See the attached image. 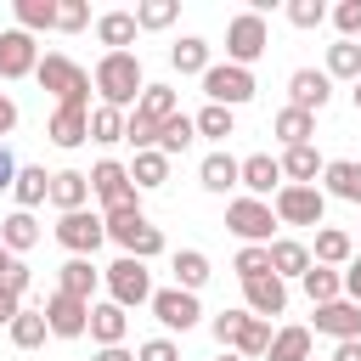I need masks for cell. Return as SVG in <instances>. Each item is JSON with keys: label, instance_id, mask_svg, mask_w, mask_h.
<instances>
[{"label": "cell", "instance_id": "obj_28", "mask_svg": "<svg viewBox=\"0 0 361 361\" xmlns=\"http://www.w3.org/2000/svg\"><path fill=\"white\" fill-rule=\"evenodd\" d=\"M299 282H305L310 305H333V299H344V271H333V265H310Z\"/></svg>", "mask_w": 361, "mask_h": 361}, {"label": "cell", "instance_id": "obj_12", "mask_svg": "<svg viewBox=\"0 0 361 361\" xmlns=\"http://www.w3.org/2000/svg\"><path fill=\"white\" fill-rule=\"evenodd\" d=\"M288 107H299V113H322L327 107V96H333V79H327V68H293L288 73Z\"/></svg>", "mask_w": 361, "mask_h": 361}, {"label": "cell", "instance_id": "obj_24", "mask_svg": "<svg viewBox=\"0 0 361 361\" xmlns=\"http://www.w3.org/2000/svg\"><path fill=\"white\" fill-rule=\"evenodd\" d=\"M322 180H327V192H333V197L361 203V164H355V158H333V164L322 169Z\"/></svg>", "mask_w": 361, "mask_h": 361}, {"label": "cell", "instance_id": "obj_22", "mask_svg": "<svg viewBox=\"0 0 361 361\" xmlns=\"http://www.w3.org/2000/svg\"><path fill=\"white\" fill-rule=\"evenodd\" d=\"M85 197H90V175H79V169H56V175H51V203H56L62 214L85 209Z\"/></svg>", "mask_w": 361, "mask_h": 361}, {"label": "cell", "instance_id": "obj_33", "mask_svg": "<svg viewBox=\"0 0 361 361\" xmlns=\"http://www.w3.org/2000/svg\"><path fill=\"white\" fill-rule=\"evenodd\" d=\"M271 271H276V276H305V271H310V248L293 243V237H276V243H271Z\"/></svg>", "mask_w": 361, "mask_h": 361}, {"label": "cell", "instance_id": "obj_58", "mask_svg": "<svg viewBox=\"0 0 361 361\" xmlns=\"http://www.w3.org/2000/svg\"><path fill=\"white\" fill-rule=\"evenodd\" d=\"M11 259H17V254H11V248H6V243H0V276H6V271H11Z\"/></svg>", "mask_w": 361, "mask_h": 361}, {"label": "cell", "instance_id": "obj_27", "mask_svg": "<svg viewBox=\"0 0 361 361\" xmlns=\"http://www.w3.org/2000/svg\"><path fill=\"white\" fill-rule=\"evenodd\" d=\"M322 169H327V164H322L316 147H288V152H282V175H288V186H310Z\"/></svg>", "mask_w": 361, "mask_h": 361}, {"label": "cell", "instance_id": "obj_51", "mask_svg": "<svg viewBox=\"0 0 361 361\" xmlns=\"http://www.w3.org/2000/svg\"><path fill=\"white\" fill-rule=\"evenodd\" d=\"M28 282H34V276H28V265H23V259H11V271L0 276V288H6V293H17V299L28 293Z\"/></svg>", "mask_w": 361, "mask_h": 361}, {"label": "cell", "instance_id": "obj_44", "mask_svg": "<svg viewBox=\"0 0 361 361\" xmlns=\"http://www.w3.org/2000/svg\"><path fill=\"white\" fill-rule=\"evenodd\" d=\"M243 327H248V310H220V316L209 322V333L220 338V350H237V338H243Z\"/></svg>", "mask_w": 361, "mask_h": 361}, {"label": "cell", "instance_id": "obj_59", "mask_svg": "<svg viewBox=\"0 0 361 361\" xmlns=\"http://www.w3.org/2000/svg\"><path fill=\"white\" fill-rule=\"evenodd\" d=\"M355 113H361V79H355Z\"/></svg>", "mask_w": 361, "mask_h": 361}, {"label": "cell", "instance_id": "obj_53", "mask_svg": "<svg viewBox=\"0 0 361 361\" xmlns=\"http://www.w3.org/2000/svg\"><path fill=\"white\" fill-rule=\"evenodd\" d=\"M344 299H355V305H361V254L344 265Z\"/></svg>", "mask_w": 361, "mask_h": 361}, {"label": "cell", "instance_id": "obj_55", "mask_svg": "<svg viewBox=\"0 0 361 361\" xmlns=\"http://www.w3.org/2000/svg\"><path fill=\"white\" fill-rule=\"evenodd\" d=\"M11 130H17V102L0 90V135H11Z\"/></svg>", "mask_w": 361, "mask_h": 361}, {"label": "cell", "instance_id": "obj_19", "mask_svg": "<svg viewBox=\"0 0 361 361\" xmlns=\"http://www.w3.org/2000/svg\"><path fill=\"white\" fill-rule=\"evenodd\" d=\"M276 180H282V158H271V152H254V158H243V186H248V197H271L276 192Z\"/></svg>", "mask_w": 361, "mask_h": 361}, {"label": "cell", "instance_id": "obj_50", "mask_svg": "<svg viewBox=\"0 0 361 361\" xmlns=\"http://www.w3.org/2000/svg\"><path fill=\"white\" fill-rule=\"evenodd\" d=\"M135 361H180V350H175L169 338H147V344L135 350Z\"/></svg>", "mask_w": 361, "mask_h": 361}, {"label": "cell", "instance_id": "obj_18", "mask_svg": "<svg viewBox=\"0 0 361 361\" xmlns=\"http://www.w3.org/2000/svg\"><path fill=\"white\" fill-rule=\"evenodd\" d=\"M316 333H333L338 344H344V338H361V305H355V299L316 305Z\"/></svg>", "mask_w": 361, "mask_h": 361}, {"label": "cell", "instance_id": "obj_6", "mask_svg": "<svg viewBox=\"0 0 361 361\" xmlns=\"http://www.w3.org/2000/svg\"><path fill=\"white\" fill-rule=\"evenodd\" d=\"M56 243H62L73 259H90V254L107 243V220H102V214H90V209H73V214H62V220H56Z\"/></svg>", "mask_w": 361, "mask_h": 361}, {"label": "cell", "instance_id": "obj_13", "mask_svg": "<svg viewBox=\"0 0 361 361\" xmlns=\"http://www.w3.org/2000/svg\"><path fill=\"white\" fill-rule=\"evenodd\" d=\"M152 316L164 322V327H175V333H186V327H197V293H186V288H158L152 293Z\"/></svg>", "mask_w": 361, "mask_h": 361}, {"label": "cell", "instance_id": "obj_17", "mask_svg": "<svg viewBox=\"0 0 361 361\" xmlns=\"http://www.w3.org/2000/svg\"><path fill=\"white\" fill-rule=\"evenodd\" d=\"M243 299H248V316H259V322H271V316H282V310H288V288H282V276H276V271H271V276L243 282Z\"/></svg>", "mask_w": 361, "mask_h": 361}, {"label": "cell", "instance_id": "obj_31", "mask_svg": "<svg viewBox=\"0 0 361 361\" xmlns=\"http://www.w3.org/2000/svg\"><path fill=\"white\" fill-rule=\"evenodd\" d=\"M0 243H6L11 254H23V248H34V243H39V220H34L28 209H17V214H6V220H0Z\"/></svg>", "mask_w": 361, "mask_h": 361}, {"label": "cell", "instance_id": "obj_36", "mask_svg": "<svg viewBox=\"0 0 361 361\" xmlns=\"http://www.w3.org/2000/svg\"><path fill=\"white\" fill-rule=\"evenodd\" d=\"M203 282H209V254H197V248H180V254H175V288L197 293Z\"/></svg>", "mask_w": 361, "mask_h": 361}, {"label": "cell", "instance_id": "obj_8", "mask_svg": "<svg viewBox=\"0 0 361 361\" xmlns=\"http://www.w3.org/2000/svg\"><path fill=\"white\" fill-rule=\"evenodd\" d=\"M203 96H209L214 107H243V102L254 96V73L237 68V62H214V68L203 73Z\"/></svg>", "mask_w": 361, "mask_h": 361}, {"label": "cell", "instance_id": "obj_23", "mask_svg": "<svg viewBox=\"0 0 361 361\" xmlns=\"http://www.w3.org/2000/svg\"><path fill=\"white\" fill-rule=\"evenodd\" d=\"M96 282H102V271H96L90 259H68V265L56 271V293H73V299H85V305H90Z\"/></svg>", "mask_w": 361, "mask_h": 361}, {"label": "cell", "instance_id": "obj_35", "mask_svg": "<svg viewBox=\"0 0 361 361\" xmlns=\"http://www.w3.org/2000/svg\"><path fill=\"white\" fill-rule=\"evenodd\" d=\"M130 180H135V192H141V186H164V180H169V158H164L158 147L135 152V164H130Z\"/></svg>", "mask_w": 361, "mask_h": 361}, {"label": "cell", "instance_id": "obj_3", "mask_svg": "<svg viewBox=\"0 0 361 361\" xmlns=\"http://www.w3.org/2000/svg\"><path fill=\"white\" fill-rule=\"evenodd\" d=\"M107 220V237L130 254V259H152V254H164V231L141 214V203H130V209H113V214H102Z\"/></svg>", "mask_w": 361, "mask_h": 361}, {"label": "cell", "instance_id": "obj_14", "mask_svg": "<svg viewBox=\"0 0 361 361\" xmlns=\"http://www.w3.org/2000/svg\"><path fill=\"white\" fill-rule=\"evenodd\" d=\"M45 322H51L56 338H79V333H90V305L73 299V293H51L45 299Z\"/></svg>", "mask_w": 361, "mask_h": 361}, {"label": "cell", "instance_id": "obj_49", "mask_svg": "<svg viewBox=\"0 0 361 361\" xmlns=\"http://www.w3.org/2000/svg\"><path fill=\"white\" fill-rule=\"evenodd\" d=\"M333 23L344 28V39H355V34H361V0H344V6L333 11Z\"/></svg>", "mask_w": 361, "mask_h": 361}, {"label": "cell", "instance_id": "obj_56", "mask_svg": "<svg viewBox=\"0 0 361 361\" xmlns=\"http://www.w3.org/2000/svg\"><path fill=\"white\" fill-rule=\"evenodd\" d=\"M333 361H361V338H344V344L333 350Z\"/></svg>", "mask_w": 361, "mask_h": 361}, {"label": "cell", "instance_id": "obj_46", "mask_svg": "<svg viewBox=\"0 0 361 361\" xmlns=\"http://www.w3.org/2000/svg\"><path fill=\"white\" fill-rule=\"evenodd\" d=\"M175 0H147V6H135V28H169L175 23Z\"/></svg>", "mask_w": 361, "mask_h": 361}, {"label": "cell", "instance_id": "obj_11", "mask_svg": "<svg viewBox=\"0 0 361 361\" xmlns=\"http://www.w3.org/2000/svg\"><path fill=\"white\" fill-rule=\"evenodd\" d=\"M90 192L107 203V214L135 203V180H130V169H124V164H113V158H102V164L90 169Z\"/></svg>", "mask_w": 361, "mask_h": 361}, {"label": "cell", "instance_id": "obj_34", "mask_svg": "<svg viewBox=\"0 0 361 361\" xmlns=\"http://www.w3.org/2000/svg\"><path fill=\"white\" fill-rule=\"evenodd\" d=\"M192 141H197V118H186V113H175V118H169V124L158 130V152H164V158L186 152Z\"/></svg>", "mask_w": 361, "mask_h": 361}, {"label": "cell", "instance_id": "obj_32", "mask_svg": "<svg viewBox=\"0 0 361 361\" xmlns=\"http://www.w3.org/2000/svg\"><path fill=\"white\" fill-rule=\"evenodd\" d=\"M355 259V243H350V231H338V226H322L316 231V265H350Z\"/></svg>", "mask_w": 361, "mask_h": 361}, {"label": "cell", "instance_id": "obj_40", "mask_svg": "<svg viewBox=\"0 0 361 361\" xmlns=\"http://www.w3.org/2000/svg\"><path fill=\"white\" fill-rule=\"evenodd\" d=\"M124 130H130V118H124V107H96L90 113V141H124Z\"/></svg>", "mask_w": 361, "mask_h": 361}, {"label": "cell", "instance_id": "obj_5", "mask_svg": "<svg viewBox=\"0 0 361 361\" xmlns=\"http://www.w3.org/2000/svg\"><path fill=\"white\" fill-rule=\"evenodd\" d=\"M265 51H271V28H265V17H259V11H237V17L226 23V62L248 68V62H259Z\"/></svg>", "mask_w": 361, "mask_h": 361}, {"label": "cell", "instance_id": "obj_25", "mask_svg": "<svg viewBox=\"0 0 361 361\" xmlns=\"http://www.w3.org/2000/svg\"><path fill=\"white\" fill-rule=\"evenodd\" d=\"M135 34H141V28H135V11H102V17H96V39H102L107 51H124Z\"/></svg>", "mask_w": 361, "mask_h": 361}, {"label": "cell", "instance_id": "obj_38", "mask_svg": "<svg viewBox=\"0 0 361 361\" xmlns=\"http://www.w3.org/2000/svg\"><path fill=\"white\" fill-rule=\"evenodd\" d=\"M231 271H237L243 282L271 276V243H243V248H237V259H231Z\"/></svg>", "mask_w": 361, "mask_h": 361}, {"label": "cell", "instance_id": "obj_26", "mask_svg": "<svg viewBox=\"0 0 361 361\" xmlns=\"http://www.w3.org/2000/svg\"><path fill=\"white\" fill-rule=\"evenodd\" d=\"M271 130L282 135V147H310V135H316V113H299V107H282V113L271 118Z\"/></svg>", "mask_w": 361, "mask_h": 361}, {"label": "cell", "instance_id": "obj_52", "mask_svg": "<svg viewBox=\"0 0 361 361\" xmlns=\"http://www.w3.org/2000/svg\"><path fill=\"white\" fill-rule=\"evenodd\" d=\"M17 169H23V164H17V158H11V147L0 141V192H11V186H17Z\"/></svg>", "mask_w": 361, "mask_h": 361}, {"label": "cell", "instance_id": "obj_39", "mask_svg": "<svg viewBox=\"0 0 361 361\" xmlns=\"http://www.w3.org/2000/svg\"><path fill=\"white\" fill-rule=\"evenodd\" d=\"M327 79H361V45L355 39L327 45Z\"/></svg>", "mask_w": 361, "mask_h": 361}, {"label": "cell", "instance_id": "obj_9", "mask_svg": "<svg viewBox=\"0 0 361 361\" xmlns=\"http://www.w3.org/2000/svg\"><path fill=\"white\" fill-rule=\"evenodd\" d=\"M271 209H276V220H282V226H322L327 197H322L316 186H276Z\"/></svg>", "mask_w": 361, "mask_h": 361}, {"label": "cell", "instance_id": "obj_29", "mask_svg": "<svg viewBox=\"0 0 361 361\" xmlns=\"http://www.w3.org/2000/svg\"><path fill=\"white\" fill-rule=\"evenodd\" d=\"M265 361H310V327H276Z\"/></svg>", "mask_w": 361, "mask_h": 361}, {"label": "cell", "instance_id": "obj_45", "mask_svg": "<svg viewBox=\"0 0 361 361\" xmlns=\"http://www.w3.org/2000/svg\"><path fill=\"white\" fill-rule=\"evenodd\" d=\"M231 130H237V118H231V107H214V102H209V107L197 113V135H214V141H226Z\"/></svg>", "mask_w": 361, "mask_h": 361}, {"label": "cell", "instance_id": "obj_21", "mask_svg": "<svg viewBox=\"0 0 361 361\" xmlns=\"http://www.w3.org/2000/svg\"><path fill=\"white\" fill-rule=\"evenodd\" d=\"M197 180H203V192H231V186H243V164L231 152H209L203 169H197Z\"/></svg>", "mask_w": 361, "mask_h": 361}, {"label": "cell", "instance_id": "obj_10", "mask_svg": "<svg viewBox=\"0 0 361 361\" xmlns=\"http://www.w3.org/2000/svg\"><path fill=\"white\" fill-rule=\"evenodd\" d=\"M271 226H276L271 203H259V197H231L226 203V231H237L243 243H271Z\"/></svg>", "mask_w": 361, "mask_h": 361}, {"label": "cell", "instance_id": "obj_43", "mask_svg": "<svg viewBox=\"0 0 361 361\" xmlns=\"http://www.w3.org/2000/svg\"><path fill=\"white\" fill-rule=\"evenodd\" d=\"M17 23L34 34V28H56V0H17Z\"/></svg>", "mask_w": 361, "mask_h": 361}, {"label": "cell", "instance_id": "obj_60", "mask_svg": "<svg viewBox=\"0 0 361 361\" xmlns=\"http://www.w3.org/2000/svg\"><path fill=\"white\" fill-rule=\"evenodd\" d=\"M220 361H243V355H231V350H226V355H220Z\"/></svg>", "mask_w": 361, "mask_h": 361}, {"label": "cell", "instance_id": "obj_42", "mask_svg": "<svg viewBox=\"0 0 361 361\" xmlns=\"http://www.w3.org/2000/svg\"><path fill=\"white\" fill-rule=\"evenodd\" d=\"M265 350H271V322L248 316V327H243V338H237V355H243V361H259Z\"/></svg>", "mask_w": 361, "mask_h": 361}, {"label": "cell", "instance_id": "obj_48", "mask_svg": "<svg viewBox=\"0 0 361 361\" xmlns=\"http://www.w3.org/2000/svg\"><path fill=\"white\" fill-rule=\"evenodd\" d=\"M322 17H327L322 0H293V6H288V23H293V28H322Z\"/></svg>", "mask_w": 361, "mask_h": 361}, {"label": "cell", "instance_id": "obj_41", "mask_svg": "<svg viewBox=\"0 0 361 361\" xmlns=\"http://www.w3.org/2000/svg\"><path fill=\"white\" fill-rule=\"evenodd\" d=\"M11 192H17V203H23V209H34V203H45V197H51V175L28 164V169H17V186H11Z\"/></svg>", "mask_w": 361, "mask_h": 361}, {"label": "cell", "instance_id": "obj_2", "mask_svg": "<svg viewBox=\"0 0 361 361\" xmlns=\"http://www.w3.org/2000/svg\"><path fill=\"white\" fill-rule=\"evenodd\" d=\"M175 113H180V96H175L169 85H147V90H141V102H135V113H130V130H124V141H130L135 152L158 147V130H164Z\"/></svg>", "mask_w": 361, "mask_h": 361}, {"label": "cell", "instance_id": "obj_54", "mask_svg": "<svg viewBox=\"0 0 361 361\" xmlns=\"http://www.w3.org/2000/svg\"><path fill=\"white\" fill-rule=\"evenodd\" d=\"M17 316H23V299H17V293H6V288H0V327H11V322H17Z\"/></svg>", "mask_w": 361, "mask_h": 361}, {"label": "cell", "instance_id": "obj_1", "mask_svg": "<svg viewBox=\"0 0 361 361\" xmlns=\"http://www.w3.org/2000/svg\"><path fill=\"white\" fill-rule=\"evenodd\" d=\"M90 79H96V90H102L107 107H130V102H141V90H147V73H141V56H135V51H102Z\"/></svg>", "mask_w": 361, "mask_h": 361}, {"label": "cell", "instance_id": "obj_47", "mask_svg": "<svg viewBox=\"0 0 361 361\" xmlns=\"http://www.w3.org/2000/svg\"><path fill=\"white\" fill-rule=\"evenodd\" d=\"M85 23H90V6L85 0H56V28L62 34H79Z\"/></svg>", "mask_w": 361, "mask_h": 361}, {"label": "cell", "instance_id": "obj_37", "mask_svg": "<svg viewBox=\"0 0 361 361\" xmlns=\"http://www.w3.org/2000/svg\"><path fill=\"white\" fill-rule=\"evenodd\" d=\"M6 333H11V344H17V350H39V344H45V333H51V322H45V310H23Z\"/></svg>", "mask_w": 361, "mask_h": 361}, {"label": "cell", "instance_id": "obj_4", "mask_svg": "<svg viewBox=\"0 0 361 361\" xmlns=\"http://www.w3.org/2000/svg\"><path fill=\"white\" fill-rule=\"evenodd\" d=\"M34 79H39L56 102H73V107H85V102H90V85H96V79H90L73 56H62V51H45L39 68H34Z\"/></svg>", "mask_w": 361, "mask_h": 361}, {"label": "cell", "instance_id": "obj_30", "mask_svg": "<svg viewBox=\"0 0 361 361\" xmlns=\"http://www.w3.org/2000/svg\"><path fill=\"white\" fill-rule=\"evenodd\" d=\"M169 62H175V73H209L214 62H209V39H197V34H186L180 45H169Z\"/></svg>", "mask_w": 361, "mask_h": 361}, {"label": "cell", "instance_id": "obj_57", "mask_svg": "<svg viewBox=\"0 0 361 361\" xmlns=\"http://www.w3.org/2000/svg\"><path fill=\"white\" fill-rule=\"evenodd\" d=\"M96 361H135V355H130V350H124V344H113V350H102V355H96Z\"/></svg>", "mask_w": 361, "mask_h": 361}, {"label": "cell", "instance_id": "obj_16", "mask_svg": "<svg viewBox=\"0 0 361 361\" xmlns=\"http://www.w3.org/2000/svg\"><path fill=\"white\" fill-rule=\"evenodd\" d=\"M45 135H51L56 147H85V141H90V107L56 102V107H51V124H45Z\"/></svg>", "mask_w": 361, "mask_h": 361}, {"label": "cell", "instance_id": "obj_7", "mask_svg": "<svg viewBox=\"0 0 361 361\" xmlns=\"http://www.w3.org/2000/svg\"><path fill=\"white\" fill-rule=\"evenodd\" d=\"M102 276H107V288H113V305H124V310H130V305H152V293H158L152 276H147V259H130V254L113 259Z\"/></svg>", "mask_w": 361, "mask_h": 361}, {"label": "cell", "instance_id": "obj_20", "mask_svg": "<svg viewBox=\"0 0 361 361\" xmlns=\"http://www.w3.org/2000/svg\"><path fill=\"white\" fill-rule=\"evenodd\" d=\"M124 333H130V316H124V305H90V338L102 344V350H113V344H124Z\"/></svg>", "mask_w": 361, "mask_h": 361}, {"label": "cell", "instance_id": "obj_15", "mask_svg": "<svg viewBox=\"0 0 361 361\" xmlns=\"http://www.w3.org/2000/svg\"><path fill=\"white\" fill-rule=\"evenodd\" d=\"M39 68V51H34V34L28 28H6L0 34V79H23Z\"/></svg>", "mask_w": 361, "mask_h": 361}]
</instances>
